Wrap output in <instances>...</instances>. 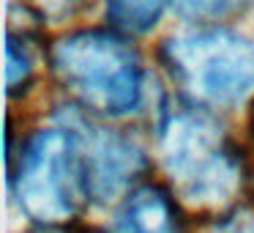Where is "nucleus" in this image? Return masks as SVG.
<instances>
[{
    "mask_svg": "<svg viewBox=\"0 0 254 233\" xmlns=\"http://www.w3.org/2000/svg\"><path fill=\"white\" fill-rule=\"evenodd\" d=\"M58 83L88 113L121 118L139 110L145 72L137 50L112 30H77L52 47Z\"/></svg>",
    "mask_w": 254,
    "mask_h": 233,
    "instance_id": "1",
    "label": "nucleus"
},
{
    "mask_svg": "<svg viewBox=\"0 0 254 233\" xmlns=\"http://www.w3.org/2000/svg\"><path fill=\"white\" fill-rule=\"evenodd\" d=\"M161 165L181 198L199 209H221L243 184V159L219 123L194 110L170 113L159 134Z\"/></svg>",
    "mask_w": 254,
    "mask_h": 233,
    "instance_id": "2",
    "label": "nucleus"
},
{
    "mask_svg": "<svg viewBox=\"0 0 254 233\" xmlns=\"http://www.w3.org/2000/svg\"><path fill=\"white\" fill-rule=\"evenodd\" d=\"M17 203L39 225H66L90 200L82 143L74 126L39 132L19 156L14 176Z\"/></svg>",
    "mask_w": 254,
    "mask_h": 233,
    "instance_id": "3",
    "label": "nucleus"
},
{
    "mask_svg": "<svg viewBox=\"0 0 254 233\" xmlns=\"http://www.w3.org/2000/svg\"><path fill=\"white\" fill-rule=\"evenodd\" d=\"M161 61L178 88L205 107H232L254 88V41L235 30L172 36L161 47Z\"/></svg>",
    "mask_w": 254,
    "mask_h": 233,
    "instance_id": "4",
    "label": "nucleus"
},
{
    "mask_svg": "<svg viewBox=\"0 0 254 233\" xmlns=\"http://www.w3.org/2000/svg\"><path fill=\"white\" fill-rule=\"evenodd\" d=\"M79 134L85 156V170H88V192L96 203H110L115 200L128 184L139 178L145 170V154L112 129H96L90 123H71Z\"/></svg>",
    "mask_w": 254,
    "mask_h": 233,
    "instance_id": "5",
    "label": "nucleus"
},
{
    "mask_svg": "<svg viewBox=\"0 0 254 233\" xmlns=\"http://www.w3.org/2000/svg\"><path fill=\"white\" fill-rule=\"evenodd\" d=\"M112 233H181L178 209L159 184H142L126 195Z\"/></svg>",
    "mask_w": 254,
    "mask_h": 233,
    "instance_id": "6",
    "label": "nucleus"
},
{
    "mask_svg": "<svg viewBox=\"0 0 254 233\" xmlns=\"http://www.w3.org/2000/svg\"><path fill=\"white\" fill-rule=\"evenodd\" d=\"M164 8L167 0H107V17L123 33H148Z\"/></svg>",
    "mask_w": 254,
    "mask_h": 233,
    "instance_id": "7",
    "label": "nucleus"
},
{
    "mask_svg": "<svg viewBox=\"0 0 254 233\" xmlns=\"http://www.w3.org/2000/svg\"><path fill=\"white\" fill-rule=\"evenodd\" d=\"M178 14L186 19H199V22H213V19H227L243 14L254 6V0H172Z\"/></svg>",
    "mask_w": 254,
    "mask_h": 233,
    "instance_id": "8",
    "label": "nucleus"
},
{
    "mask_svg": "<svg viewBox=\"0 0 254 233\" xmlns=\"http://www.w3.org/2000/svg\"><path fill=\"white\" fill-rule=\"evenodd\" d=\"M8 69H6V85L8 94L17 96L19 91H25V85L33 77V61H30L28 50H25V41H19L17 36H8Z\"/></svg>",
    "mask_w": 254,
    "mask_h": 233,
    "instance_id": "9",
    "label": "nucleus"
},
{
    "mask_svg": "<svg viewBox=\"0 0 254 233\" xmlns=\"http://www.w3.org/2000/svg\"><path fill=\"white\" fill-rule=\"evenodd\" d=\"M47 3H52V6H63V3H71V0H47Z\"/></svg>",
    "mask_w": 254,
    "mask_h": 233,
    "instance_id": "10",
    "label": "nucleus"
},
{
    "mask_svg": "<svg viewBox=\"0 0 254 233\" xmlns=\"http://www.w3.org/2000/svg\"><path fill=\"white\" fill-rule=\"evenodd\" d=\"M50 233H58V231H50ZM79 233H93V231H79Z\"/></svg>",
    "mask_w": 254,
    "mask_h": 233,
    "instance_id": "11",
    "label": "nucleus"
}]
</instances>
